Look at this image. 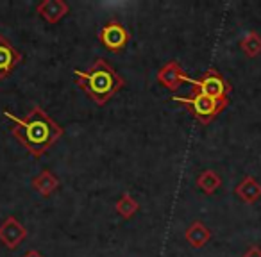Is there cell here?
<instances>
[{"instance_id":"5b68a950","label":"cell","mask_w":261,"mask_h":257,"mask_svg":"<svg viewBox=\"0 0 261 257\" xmlns=\"http://www.w3.org/2000/svg\"><path fill=\"white\" fill-rule=\"evenodd\" d=\"M98 41L104 45L106 50L122 52L129 45L130 33L123 23L113 20V22H108L106 25H102V29L98 31Z\"/></svg>"},{"instance_id":"5bb4252c","label":"cell","mask_w":261,"mask_h":257,"mask_svg":"<svg viewBox=\"0 0 261 257\" xmlns=\"http://www.w3.org/2000/svg\"><path fill=\"white\" fill-rule=\"evenodd\" d=\"M115 211H116V213H118L122 218L129 220V218H133V216H135V214L140 211V204L136 202V198H135L133 195H129V193H123V195L120 196L118 200H116Z\"/></svg>"},{"instance_id":"7c38bea8","label":"cell","mask_w":261,"mask_h":257,"mask_svg":"<svg viewBox=\"0 0 261 257\" xmlns=\"http://www.w3.org/2000/svg\"><path fill=\"white\" fill-rule=\"evenodd\" d=\"M185 238L190 246L193 248H202L211 239V231L202 223V221H193L185 232Z\"/></svg>"},{"instance_id":"2e32d148","label":"cell","mask_w":261,"mask_h":257,"mask_svg":"<svg viewBox=\"0 0 261 257\" xmlns=\"http://www.w3.org/2000/svg\"><path fill=\"white\" fill-rule=\"evenodd\" d=\"M242 257H261V248H257V246H250V248L247 250Z\"/></svg>"},{"instance_id":"9c48e42d","label":"cell","mask_w":261,"mask_h":257,"mask_svg":"<svg viewBox=\"0 0 261 257\" xmlns=\"http://www.w3.org/2000/svg\"><path fill=\"white\" fill-rule=\"evenodd\" d=\"M70 6L65 0H41L36 6V13L47 23H58L68 15Z\"/></svg>"},{"instance_id":"30bf717a","label":"cell","mask_w":261,"mask_h":257,"mask_svg":"<svg viewBox=\"0 0 261 257\" xmlns=\"http://www.w3.org/2000/svg\"><path fill=\"white\" fill-rule=\"evenodd\" d=\"M59 184H61V182H59V179L56 177L50 170H43L41 174H38L36 177L31 181V186H33L34 191L40 193V195L45 196V198H47V196H50L52 193L59 188Z\"/></svg>"},{"instance_id":"277c9868","label":"cell","mask_w":261,"mask_h":257,"mask_svg":"<svg viewBox=\"0 0 261 257\" xmlns=\"http://www.w3.org/2000/svg\"><path fill=\"white\" fill-rule=\"evenodd\" d=\"M190 84L193 86V91L204 93L218 102H229V84L215 68L207 70L200 79H190Z\"/></svg>"},{"instance_id":"8992f818","label":"cell","mask_w":261,"mask_h":257,"mask_svg":"<svg viewBox=\"0 0 261 257\" xmlns=\"http://www.w3.org/2000/svg\"><path fill=\"white\" fill-rule=\"evenodd\" d=\"M22 61H23L22 52L8 38L0 34V80L8 79L16 70V66L22 65Z\"/></svg>"},{"instance_id":"7a4b0ae2","label":"cell","mask_w":261,"mask_h":257,"mask_svg":"<svg viewBox=\"0 0 261 257\" xmlns=\"http://www.w3.org/2000/svg\"><path fill=\"white\" fill-rule=\"evenodd\" d=\"M75 84L95 102L97 105H106L123 86V77L109 65L106 59H95L88 70H73Z\"/></svg>"},{"instance_id":"e0dca14e","label":"cell","mask_w":261,"mask_h":257,"mask_svg":"<svg viewBox=\"0 0 261 257\" xmlns=\"http://www.w3.org/2000/svg\"><path fill=\"white\" fill-rule=\"evenodd\" d=\"M22 257H45L41 252H38V250H29V252H25Z\"/></svg>"},{"instance_id":"ba28073f","label":"cell","mask_w":261,"mask_h":257,"mask_svg":"<svg viewBox=\"0 0 261 257\" xmlns=\"http://www.w3.org/2000/svg\"><path fill=\"white\" fill-rule=\"evenodd\" d=\"M156 80L167 90L177 91L182 82H190V77L186 75V72L177 61H168L158 70Z\"/></svg>"},{"instance_id":"4fadbf2b","label":"cell","mask_w":261,"mask_h":257,"mask_svg":"<svg viewBox=\"0 0 261 257\" xmlns=\"http://www.w3.org/2000/svg\"><path fill=\"white\" fill-rule=\"evenodd\" d=\"M197 186H199L200 191L206 193V195H213L222 186V177L215 170H204L202 174L197 177Z\"/></svg>"},{"instance_id":"8fae6325","label":"cell","mask_w":261,"mask_h":257,"mask_svg":"<svg viewBox=\"0 0 261 257\" xmlns=\"http://www.w3.org/2000/svg\"><path fill=\"white\" fill-rule=\"evenodd\" d=\"M236 196L245 204H254L261 198V184L254 177H245L234 189Z\"/></svg>"},{"instance_id":"3957f363","label":"cell","mask_w":261,"mask_h":257,"mask_svg":"<svg viewBox=\"0 0 261 257\" xmlns=\"http://www.w3.org/2000/svg\"><path fill=\"white\" fill-rule=\"evenodd\" d=\"M172 100L188 105L193 118L199 120L204 125L210 123L217 115H220L229 104V102H218V100H215V98L207 97V95L199 93V91H192L190 97H174Z\"/></svg>"},{"instance_id":"52a82bcc","label":"cell","mask_w":261,"mask_h":257,"mask_svg":"<svg viewBox=\"0 0 261 257\" xmlns=\"http://www.w3.org/2000/svg\"><path fill=\"white\" fill-rule=\"evenodd\" d=\"M27 238V229L16 216H8L0 223V243L9 250H16Z\"/></svg>"},{"instance_id":"9a60e30c","label":"cell","mask_w":261,"mask_h":257,"mask_svg":"<svg viewBox=\"0 0 261 257\" xmlns=\"http://www.w3.org/2000/svg\"><path fill=\"white\" fill-rule=\"evenodd\" d=\"M240 47H242L243 54L247 58H256L261 54V36L257 33H247L245 36L240 41Z\"/></svg>"},{"instance_id":"6da1fadb","label":"cell","mask_w":261,"mask_h":257,"mask_svg":"<svg viewBox=\"0 0 261 257\" xmlns=\"http://www.w3.org/2000/svg\"><path fill=\"white\" fill-rule=\"evenodd\" d=\"M4 116L11 122V134L33 157L47 154L65 134V129L40 105H34L23 118L4 109Z\"/></svg>"}]
</instances>
